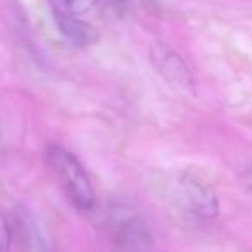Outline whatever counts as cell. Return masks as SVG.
<instances>
[{
  "mask_svg": "<svg viewBox=\"0 0 252 252\" xmlns=\"http://www.w3.org/2000/svg\"><path fill=\"white\" fill-rule=\"evenodd\" d=\"M162 195L175 209L197 220H214L220 214L218 195L204 180L190 173H175L162 183Z\"/></svg>",
  "mask_w": 252,
  "mask_h": 252,
  "instance_id": "6da1fadb",
  "label": "cell"
},
{
  "mask_svg": "<svg viewBox=\"0 0 252 252\" xmlns=\"http://www.w3.org/2000/svg\"><path fill=\"white\" fill-rule=\"evenodd\" d=\"M45 162L69 202L78 211L87 213L94 209L95 192L90 176L73 152L64 149L63 145L50 144L45 149Z\"/></svg>",
  "mask_w": 252,
  "mask_h": 252,
  "instance_id": "7a4b0ae2",
  "label": "cell"
},
{
  "mask_svg": "<svg viewBox=\"0 0 252 252\" xmlns=\"http://www.w3.org/2000/svg\"><path fill=\"white\" fill-rule=\"evenodd\" d=\"M105 228L109 237L118 247L130 252L144 251L152 244L149 226L133 209L125 206H112L107 209Z\"/></svg>",
  "mask_w": 252,
  "mask_h": 252,
  "instance_id": "3957f363",
  "label": "cell"
},
{
  "mask_svg": "<svg viewBox=\"0 0 252 252\" xmlns=\"http://www.w3.org/2000/svg\"><path fill=\"white\" fill-rule=\"evenodd\" d=\"M151 63L158 74L171 87L182 92H192L195 87V80L190 71L189 64L183 61L180 54H176L166 43L156 42L151 45Z\"/></svg>",
  "mask_w": 252,
  "mask_h": 252,
  "instance_id": "277c9868",
  "label": "cell"
},
{
  "mask_svg": "<svg viewBox=\"0 0 252 252\" xmlns=\"http://www.w3.org/2000/svg\"><path fill=\"white\" fill-rule=\"evenodd\" d=\"M52 14L59 33L71 45L87 49V47L95 45L98 42V38H100L97 28L88 21H85V19H81L80 16H67L59 14V12H52Z\"/></svg>",
  "mask_w": 252,
  "mask_h": 252,
  "instance_id": "5b68a950",
  "label": "cell"
},
{
  "mask_svg": "<svg viewBox=\"0 0 252 252\" xmlns=\"http://www.w3.org/2000/svg\"><path fill=\"white\" fill-rule=\"evenodd\" d=\"M52 12H59V14L67 16H85L92 11V9L98 7L102 4V0H52L49 2Z\"/></svg>",
  "mask_w": 252,
  "mask_h": 252,
  "instance_id": "8992f818",
  "label": "cell"
},
{
  "mask_svg": "<svg viewBox=\"0 0 252 252\" xmlns=\"http://www.w3.org/2000/svg\"><path fill=\"white\" fill-rule=\"evenodd\" d=\"M0 252H12L11 224L2 209H0Z\"/></svg>",
  "mask_w": 252,
  "mask_h": 252,
  "instance_id": "52a82bcc",
  "label": "cell"
},
{
  "mask_svg": "<svg viewBox=\"0 0 252 252\" xmlns=\"http://www.w3.org/2000/svg\"><path fill=\"white\" fill-rule=\"evenodd\" d=\"M49 2H52V0H49Z\"/></svg>",
  "mask_w": 252,
  "mask_h": 252,
  "instance_id": "ba28073f",
  "label": "cell"
}]
</instances>
